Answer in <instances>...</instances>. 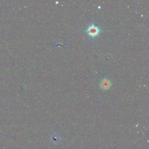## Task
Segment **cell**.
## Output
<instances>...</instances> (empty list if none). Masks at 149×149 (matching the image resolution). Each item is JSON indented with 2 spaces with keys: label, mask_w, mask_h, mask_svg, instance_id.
I'll use <instances>...</instances> for the list:
<instances>
[{
  "label": "cell",
  "mask_w": 149,
  "mask_h": 149,
  "mask_svg": "<svg viewBox=\"0 0 149 149\" xmlns=\"http://www.w3.org/2000/svg\"><path fill=\"white\" fill-rule=\"evenodd\" d=\"M87 34L91 37L97 36L100 32V29L94 24H91L86 30Z\"/></svg>",
  "instance_id": "obj_1"
},
{
  "label": "cell",
  "mask_w": 149,
  "mask_h": 149,
  "mask_svg": "<svg viewBox=\"0 0 149 149\" xmlns=\"http://www.w3.org/2000/svg\"><path fill=\"white\" fill-rule=\"evenodd\" d=\"M111 83L110 81L107 79H104L102 80L100 84V86L102 89L108 90L110 88Z\"/></svg>",
  "instance_id": "obj_2"
}]
</instances>
